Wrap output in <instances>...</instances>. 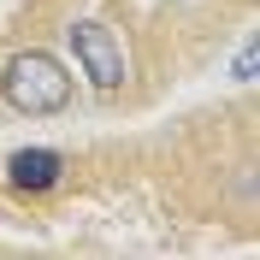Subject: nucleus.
Instances as JSON below:
<instances>
[{"instance_id":"1","label":"nucleus","mask_w":260,"mask_h":260,"mask_svg":"<svg viewBox=\"0 0 260 260\" xmlns=\"http://www.w3.org/2000/svg\"><path fill=\"white\" fill-rule=\"evenodd\" d=\"M0 95H6L12 113L48 118V113H59L65 101H71V77H65V65L53 59V53H36V48H30V53H18V59L6 65Z\"/></svg>"},{"instance_id":"2","label":"nucleus","mask_w":260,"mask_h":260,"mask_svg":"<svg viewBox=\"0 0 260 260\" xmlns=\"http://www.w3.org/2000/svg\"><path fill=\"white\" fill-rule=\"evenodd\" d=\"M65 42H71V53H77V65H83V77L95 83L101 95H113L118 83L130 77L124 48H118V36L107 30V24H95V18H77V24L65 30Z\"/></svg>"},{"instance_id":"3","label":"nucleus","mask_w":260,"mask_h":260,"mask_svg":"<svg viewBox=\"0 0 260 260\" xmlns=\"http://www.w3.org/2000/svg\"><path fill=\"white\" fill-rule=\"evenodd\" d=\"M65 172V154L59 148H18L12 160H6V178L18 183V189H53Z\"/></svg>"},{"instance_id":"4","label":"nucleus","mask_w":260,"mask_h":260,"mask_svg":"<svg viewBox=\"0 0 260 260\" xmlns=\"http://www.w3.org/2000/svg\"><path fill=\"white\" fill-rule=\"evenodd\" d=\"M237 83H254V42H243V53H237Z\"/></svg>"}]
</instances>
